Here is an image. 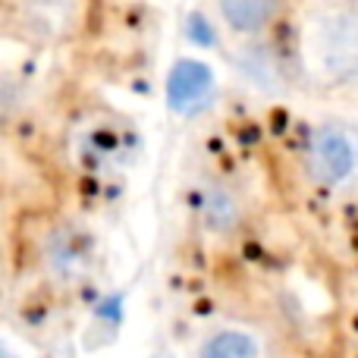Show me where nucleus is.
<instances>
[{
  "instance_id": "nucleus-3",
  "label": "nucleus",
  "mask_w": 358,
  "mask_h": 358,
  "mask_svg": "<svg viewBox=\"0 0 358 358\" xmlns=\"http://www.w3.org/2000/svg\"><path fill=\"white\" fill-rule=\"evenodd\" d=\"M280 3H283V0H217L223 22H227L229 29L242 31V35L264 29V25L277 16Z\"/></svg>"
},
{
  "instance_id": "nucleus-2",
  "label": "nucleus",
  "mask_w": 358,
  "mask_h": 358,
  "mask_svg": "<svg viewBox=\"0 0 358 358\" xmlns=\"http://www.w3.org/2000/svg\"><path fill=\"white\" fill-rule=\"evenodd\" d=\"M308 164L317 182L334 185L352 173V148L340 132H317L308 151Z\"/></svg>"
},
{
  "instance_id": "nucleus-6",
  "label": "nucleus",
  "mask_w": 358,
  "mask_h": 358,
  "mask_svg": "<svg viewBox=\"0 0 358 358\" xmlns=\"http://www.w3.org/2000/svg\"><path fill=\"white\" fill-rule=\"evenodd\" d=\"M204 217H208V223H210V227H217V229L233 227L236 208H233V201H229L223 192H214V195L204 201Z\"/></svg>"
},
{
  "instance_id": "nucleus-1",
  "label": "nucleus",
  "mask_w": 358,
  "mask_h": 358,
  "mask_svg": "<svg viewBox=\"0 0 358 358\" xmlns=\"http://www.w3.org/2000/svg\"><path fill=\"white\" fill-rule=\"evenodd\" d=\"M315 54L327 76L340 82H358V16H324L315 29Z\"/></svg>"
},
{
  "instance_id": "nucleus-5",
  "label": "nucleus",
  "mask_w": 358,
  "mask_h": 358,
  "mask_svg": "<svg viewBox=\"0 0 358 358\" xmlns=\"http://www.w3.org/2000/svg\"><path fill=\"white\" fill-rule=\"evenodd\" d=\"M252 352H255V343L245 334H217L204 346V355H214V358H245Z\"/></svg>"
},
{
  "instance_id": "nucleus-4",
  "label": "nucleus",
  "mask_w": 358,
  "mask_h": 358,
  "mask_svg": "<svg viewBox=\"0 0 358 358\" xmlns=\"http://www.w3.org/2000/svg\"><path fill=\"white\" fill-rule=\"evenodd\" d=\"M208 88H210L208 66H201V63H192V60H182V63H176L173 73H170L167 98H170V104H173L176 110H182V107H189L192 101L201 98Z\"/></svg>"
}]
</instances>
